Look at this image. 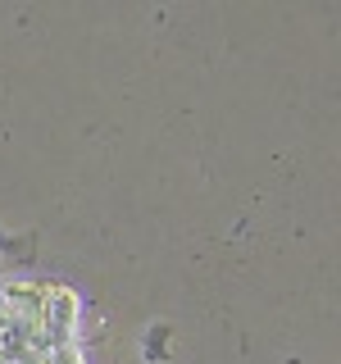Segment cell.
Masks as SVG:
<instances>
[{
	"mask_svg": "<svg viewBox=\"0 0 341 364\" xmlns=\"http://www.w3.org/2000/svg\"><path fill=\"white\" fill-rule=\"evenodd\" d=\"M0 255L14 264H32L37 259V232H0Z\"/></svg>",
	"mask_w": 341,
	"mask_h": 364,
	"instance_id": "1",
	"label": "cell"
},
{
	"mask_svg": "<svg viewBox=\"0 0 341 364\" xmlns=\"http://www.w3.org/2000/svg\"><path fill=\"white\" fill-rule=\"evenodd\" d=\"M168 337H173V328L168 323H151L146 328V337H141V355L159 364V360H168Z\"/></svg>",
	"mask_w": 341,
	"mask_h": 364,
	"instance_id": "2",
	"label": "cell"
}]
</instances>
